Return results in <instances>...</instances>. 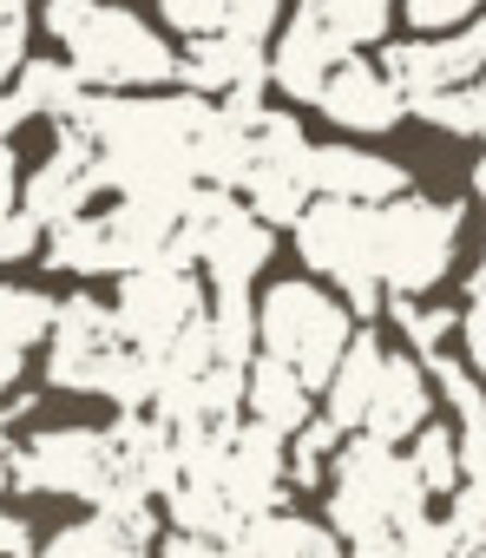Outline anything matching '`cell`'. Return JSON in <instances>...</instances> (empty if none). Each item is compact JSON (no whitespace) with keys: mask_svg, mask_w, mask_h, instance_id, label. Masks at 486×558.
I'll use <instances>...</instances> for the list:
<instances>
[{"mask_svg":"<svg viewBox=\"0 0 486 558\" xmlns=\"http://www.w3.org/2000/svg\"><path fill=\"white\" fill-rule=\"evenodd\" d=\"M414 519H427V493H421L408 453L362 440V434L349 447H336V466H329V532L336 538L368 545Z\"/></svg>","mask_w":486,"mask_h":558,"instance_id":"obj_1","label":"cell"},{"mask_svg":"<svg viewBox=\"0 0 486 558\" xmlns=\"http://www.w3.org/2000/svg\"><path fill=\"white\" fill-rule=\"evenodd\" d=\"M447 532L460 551H473L486 538V480H460L453 486V512H447Z\"/></svg>","mask_w":486,"mask_h":558,"instance_id":"obj_24","label":"cell"},{"mask_svg":"<svg viewBox=\"0 0 486 558\" xmlns=\"http://www.w3.org/2000/svg\"><path fill=\"white\" fill-rule=\"evenodd\" d=\"M14 493V440H8V421H0V499Z\"/></svg>","mask_w":486,"mask_h":558,"instance_id":"obj_34","label":"cell"},{"mask_svg":"<svg viewBox=\"0 0 486 558\" xmlns=\"http://www.w3.org/2000/svg\"><path fill=\"white\" fill-rule=\"evenodd\" d=\"M303 8L355 53V47H375L381 34H388V21H394V0H303Z\"/></svg>","mask_w":486,"mask_h":558,"instance_id":"obj_20","label":"cell"},{"mask_svg":"<svg viewBox=\"0 0 486 558\" xmlns=\"http://www.w3.org/2000/svg\"><path fill=\"white\" fill-rule=\"evenodd\" d=\"M158 14H165L171 34L197 40V34H217L223 27V0H158Z\"/></svg>","mask_w":486,"mask_h":558,"instance_id":"obj_28","label":"cell"},{"mask_svg":"<svg viewBox=\"0 0 486 558\" xmlns=\"http://www.w3.org/2000/svg\"><path fill=\"white\" fill-rule=\"evenodd\" d=\"M158 558H236V545H223V538H191V532H171V538L158 545Z\"/></svg>","mask_w":486,"mask_h":558,"instance_id":"obj_33","label":"cell"},{"mask_svg":"<svg viewBox=\"0 0 486 558\" xmlns=\"http://www.w3.org/2000/svg\"><path fill=\"white\" fill-rule=\"evenodd\" d=\"M427 421H434V381H427V362H421V355H394V349H388L381 381H375L368 414H362V440L401 447V440H414Z\"/></svg>","mask_w":486,"mask_h":558,"instance_id":"obj_13","label":"cell"},{"mask_svg":"<svg viewBox=\"0 0 486 558\" xmlns=\"http://www.w3.org/2000/svg\"><path fill=\"white\" fill-rule=\"evenodd\" d=\"M66 66L80 73L86 93H158V86H178V47L151 21H138L132 8H106V0L66 40Z\"/></svg>","mask_w":486,"mask_h":558,"instance_id":"obj_2","label":"cell"},{"mask_svg":"<svg viewBox=\"0 0 486 558\" xmlns=\"http://www.w3.org/2000/svg\"><path fill=\"white\" fill-rule=\"evenodd\" d=\"M80 99H86V86H80V73H73L66 60H27V66L14 73V86H8V112H14V125H27V119H40V125H66V119L80 112Z\"/></svg>","mask_w":486,"mask_h":558,"instance_id":"obj_19","label":"cell"},{"mask_svg":"<svg viewBox=\"0 0 486 558\" xmlns=\"http://www.w3.org/2000/svg\"><path fill=\"white\" fill-rule=\"evenodd\" d=\"M309 184H316V197L368 204V210H381V204H394L401 191H414V178H408L394 158L368 151V145H316V151H309Z\"/></svg>","mask_w":486,"mask_h":558,"instance_id":"obj_12","label":"cell"},{"mask_svg":"<svg viewBox=\"0 0 486 558\" xmlns=\"http://www.w3.org/2000/svg\"><path fill=\"white\" fill-rule=\"evenodd\" d=\"M34 14V0H0V21H27Z\"/></svg>","mask_w":486,"mask_h":558,"instance_id":"obj_36","label":"cell"},{"mask_svg":"<svg viewBox=\"0 0 486 558\" xmlns=\"http://www.w3.org/2000/svg\"><path fill=\"white\" fill-rule=\"evenodd\" d=\"M460 342H466V368H473V381L486 388V290L460 310Z\"/></svg>","mask_w":486,"mask_h":558,"instance_id":"obj_29","label":"cell"},{"mask_svg":"<svg viewBox=\"0 0 486 558\" xmlns=\"http://www.w3.org/2000/svg\"><path fill=\"white\" fill-rule=\"evenodd\" d=\"M178 86L197 99H264L270 86V53L236 34H197L178 53Z\"/></svg>","mask_w":486,"mask_h":558,"instance_id":"obj_10","label":"cell"},{"mask_svg":"<svg viewBox=\"0 0 486 558\" xmlns=\"http://www.w3.org/2000/svg\"><path fill=\"white\" fill-rule=\"evenodd\" d=\"M21 66H27V21H0V93L14 86Z\"/></svg>","mask_w":486,"mask_h":558,"instance_id":"obj_32","label":"cell"},{"mask_svg":"<svg viewBox=\"0 0 486 558\" xmlns=\"http://www.w3.org/2000/svg\"><path fill=\"white\" fill-rule=\"evenodd\" d=\"M309 132L290 119V112H257L251 119V158H243V178H236V204L251 210V217H264L270 230H283V223H296L309 204H316V184H309Z\"/></svg>","mask_w":486,"mask_h":558,"instance_id":"obj_6","label":"cell"},{"mask_svg":"<svg viewBox=\"0 0 486 558\" xmlns=\"http://www.w3.org/2000/svg\"><path fill=\"white\" fill-rule=\"evenodd\" d=\"M388 86L401 93V106H421V99H440V93H460L479 80V60L460 34H414V40H394L381 60Z\"/></svg>","mask_w":486,"mask_h":558,"instance_id":"obj_11","label":"cell"},{"mask_svg":"<svg viewBox=\"0 0 486 558\" xmlns=\"http://www.w3.org/2000/svg\"><path fill=\"white\" fill-rule=\"evenodd\" d=\"M388 316L401 323V336H408V349L427 362V355H440V342L460 329V316L453 310H427L421 296H388Z\"/></svg>","mask_w":486,"mask_h":558,"instance_id":"obj_22","label":"cell"},{"mask_svg":"<svg viewBox=\"0 0 486 558\" xmlns=\"http://www.w3.org/2000/svg\"><path fill=\"white\" fill-rule=\"evenodd\" d=\"M243 421H257L283 440H296L309 421H316V395L270 355H257L251 368H243Z\"/></svg>","mask_w":486,"mask_h":558,"instance_id":"obj_17","label":"cell"},{"mask_svg":"<svg viewBox=\"0 0 486 558\" xmlns=\"http://www.w3.org/2000/svg\"><path fill=\"white\" fill-rule=\"evenodd\" d=\"M93 8H99V0H40V27L66 47V40L86 27V14H93Z\"/></svg>","mask_w":486,"mask_h":558,"instance_id":"obj_30","label":"cell"},{"mask_svg":"<svg viewBox=\"0 0 486 558\" xmlns=\"http://www.w3.org/2000/svg\"><path fill=\"white\" fill-rule=\"evenodd\" d=\"M197 316H204V276H197V263L158 256V263L119 276L112 323H119V336H125L132 349L158 355V349H171Z\"/></svg>","mask_w":486,"mask_h":558,"instance_id":"obj_8","label":"cell"},{"mask_svg":"<svg viewBox=\"0 0 486 558\" xmlns=\"http://www.w3.org/2000/svg\"><path fill=\"white\" fill-rule=\"evenodd\" d=\"M236 558H342V538L323 525V519H303V512H257L236 538Z\"/></svg>","mask_w":486,"mask_h":558,"instance_id":"obj_18","label":"cell"},{"mask_svg":"<svg viewBox=\"0 0 486 558\" xmlns=\"http://www.w3.org/2000/svg\"><path fill=\"white\" fill-rule=\"evenodd\" d=\"M283 21V0H223V27L217 34H236V40H270Z\"/></svg>","mask_w":486,"mask_h":558,"instance_id":"obj_25","label":"cell"},{"mask_svg":"<svg viewBox=\"0 0 486 558\" xmlns=\"http://www.w3.org/2000/svg\"><path fill=\"white\" fill-rule=\"evenodd\" d=\"M473 191H479V210H486V158L473 165Z\"/></svg>","mask_w":486,"mask_h":558,"instance_id":"obj_37","label":"cell"},{"mask_svg":"<svg viewBox=\"0 0 486 558\" xmlns=\"http://www.w3.org/2000/svg\"><path fill=\"white\" fill-rule=\"evenodd\" d=\"M460 40H466V47H473V60H479V73H486V14H479V21H473V27H466V34H460Z\"/></svg>","mask_w":486,"mask_h":558,"instance_id":"obj_35","label":"cell"},{"mask_svg":"<svg viewBox=\"0 0 486 558\" xmlns=\"http://www.w3.org/2000/svg\"><path fill=\"white\" fill-rule=\"evenodd\" d=\"M349 336H355L349 310H342L329 290L296 283V276H290V283H277V290L257 303V349H264L270 362H283L309 395L329 381V368L342 362Z\"/></svg>","mask_w":486,"mask_h":558,"instance_id":"obj_4","label":"cell"},{"mask_svg":"<svg viewBox=\"0 0 486 558\" xmlns=\"http://www.w3.org/2000/svg\"><path fill=\"white\" fill-rule=\"evenodd\" d=\"M381 362H388L381 336H375V329H355L349 349H342V362H336L329 381H323V421H329L336 434H362V414H368V395H375V381H381Z\"/></svg>","mask_w":486,"mask_h":558,"instance_id":"obj_16","label":"cell"},{"mask_svg":"<svg viewBox=\"0 0 486 558\" xmlns=\"http://www.w3.org/2000/svg\"><path fill=\"white\" fill-rule=\"evenodd\" d=\"M316 106H323L329 125H342V132H394V125L408 119V106H401V93L388 86V73H381L375 60H362V53L336 60V73L323 80Z\"/></svg>","mask_w":486,"mask_h":558,"instance_id":"obj_14","label":"cell"},{"mask_svg":"<svg viewBox=\"0 0 486 558\" xmlns=\"http://www.w3.org/2000/svg\"><path fill=\"white\" fill-rule=\"evenodd\" d=\"M401 14L414 34H453L460 21L479 14V0H401Z\"/></svg>","mask_w":486,"mask_h":558,"instance_id":"obj_26","label":"cell"},{"mask_svg":"<svg viewBox=\"0 0 486 558\" xmlns=\"http://www.w3.org/2000/svg\"><path fill=\"white\" fill-rule=\"evenodd\" d=\"M460 250V204L401 191L394 204L375 210V276L381 296H427L453 269Z\"/></svg>","mask_w":486,"mask_h":558,"instance_id":"obj_3","label":"cell"},{"mask_svg":"<svg viewBox=\"0 0 486 558\" xmlns=\"http://www.w3.org/2000/svg\"><path fill=\"white\" fill-rule=\"evenodd\" d=\"M93 191H106L93 138H86V132H73V125H53L47 151L21 171V210H34V217L53 230V223L80 217V210L93 204Z\"/></svg>","mask_w":486,"mask_h":558,"instance_id":"obj_9","label":"cell"},{"mask_svg":"<svg viewBox=\"0 0 486 558\" xmlns=\"http://www.w3.org/2000/svg\"><path fill=\"white\" fill-rule=\"evenodd\" d=\"M47 243V223L34 210H14L8 223H0V269H14V263H34Z\"/></svg>","mask_w":486,"mask_h":558,"instance_id":"obj_27","label":"cell"},{"mask_svg":"<svg viewBox=\"0 0 486 558\" xmlns=\"http://www.w3.org/2000/svg\"><path fill=\"white\" fill-rule=\"evenodd\" d=\"M14 493L99 506L112 493V434L106 427H34L27 440H14Z\"/></svg>","mask_w":486,"mask_h":558,"instance_id":"obj_7","label":"cell"},{"mask_svg":"<svg viewBox=\"0 0 486 558\" xmlns=\"http://www.w3.org/2000/svg\"><path fill=\"white\" fill-rule=\"evenodd\" d=\"M296 250L316 276L349 296V316H375L381 310V276H375V210L368 204H336L316 197L296 223Z\"/></svg>","mask_w":486,"mask_h":558,"instance_id":"obj_5","label":"cell"},{"mask_svg":"<svg viewBox=\"0 0 486 558\" xmlns=\"http://www.w3.org/2000/svg\"><path fill=\"white\" fill-rule=\"evenodd\" d=\"M453 460H460V480H486V421L453 434Z\"/></svg>","mask_w":486,"mask_h":558,"instance_id":"obj_31","label":"cell"},{"mask_svg":"<svg viewBox=\"0 0 486 558\" xmlns=\"http://www.w3.org/2000/svg\"><path fill=\"white\" fill-rule=\"evenodd\" d=\"M270 53V86L283 93V99H316L323 93V80L336 73V60H349V47L309 14V8H296V21L277 34V47H264Z\"/></svg>","mask_w":486,"mask_h":558,"instance_id":"obj_15","label":"cell"},{"mask_svg":"<svg viewBox=\"0 0 486 558\" xmlns=\"http://www.w3.org/2000/svg\"><path fill=\"white\" fill-rule=\"evenodd\" d=\"M408 466H414V480H421V493L427 499H440V493H453L460 486V460H453V427H421L414 434V453H408Z\"/></svg>","mask_w":486,"mask_h":558,"instance_id":"obj_21","label":"cell"},{"mask_svg":"<svg viewBox=\"0 0 486 558\" xmlns=\"http://www.w3.org/2000/svg\"><path fill=\"white\" fill-rule=\"evenodd\" d=\"M466 558H486V538H479V545H473V551H466Z\"/></svg>","mask_w":486,"mask_h":558,"instance_id":"obj_38","label":"cell"},{"mask_svg":"<svg viewBox=\"0 0 486 558\" xmlns=\"http://www.w3.org/2000/svg\"><path fill=\"white\" fill-rule=\"evenodd\" d=\"M427 381H434V395L453 408V421H460V427L486 421V388H479V381H473V368H460L447 349H440V355H427Z\"/></svg>","mask_w":486,"mask_h":558,"instance_id":"obj_23","label":"cell"}]
</instances>
